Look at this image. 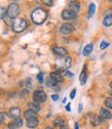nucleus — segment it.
Instances as JSON below:
<instances>
[{"mask_svg":"<svg viewBox=\"0 0 112 129\" xmlns=\"http://www.w3.org/2000/svg\"><path fill=\"white\" fill-rule=\"evenodd\" d=\"M47 18V11L41 7L35 8L31 13V20L35 25H41L45 22Z\"/></svg>","mask_w":112,"mask_h":129,"instance_id":"nucleus-1","label":"nucleus"},{"mask_svg":"<svg viewBox=\"0 0 112 129\" xmlns=\"http://www.w3.org/2000/svg\"><path fill=\"white\" fill-rule=\"evenodd\" d=\"M28 27V23L25 19H15L12 24V30L15 33H22Z\"/></svg>","mask_w":112,"mask_h":129,"instance_id":"nucleus-2","label":"nucleus"},{"mask_svg":"<svg viewBox=\"0 0 112 129\" xmlns=\"http://www.w3.org/2000/svg\"><path fill=\"white\" fill-rule=\"evenodd\" d=\"M20 13V7H19V4L15 3V2H12L9 4V6L7 7V15L12 19V20H15V18L19 15Z\"/></svg>","mask_w":112,"mask_h":129,"instance_id":"nucleus-3","label":"nucleus"},{"mask_svg":"<svg viewBox=\"0 0 112 129\" xmlns=\"http://www.w3.org/2000/svg\"><path fill=\"white\" fill-rule=\"evenodd\" d=\"M32 96H33V101L35 103H37V104L44 103L47 100V95L43 90H35L33 92V95Z\"/></svg>","mask_w":112,"mask_h":129,"instance_id":"nucleus-4","label":"nucleus"},{"mask_svg":"<svg viewBox=\"0 0 112 129\" xmlns=\"http://www.w3.org/2000/svg\"><path fill=\"white\" fill-rule=\"evenodd\" d=\"M74 30H75L74 26L72 24H70V23H64L60 28V32L64 35H68V34L72 33Z\"/></svg>","mask_w":112,"mask_h":129,"instance_id":"nucleus-5","label":"nucleus"},{"mask_svg":"<svg viewBox=\"0 0 112 129\" xmlns=\"http://www.w3.org/2000/svg\"><path fill=\"white\" fill-rule=\"evenodd\" d=\"M53 52L58 55V56H61V57H64L68 54V50L66 48H64L62 46H54L53 47Z\"/></svg>","mask_w":112,"mask_h":129,"instance_id":"nucleus-6","label":"nucleus"},{"mask_svg":"<svg viewBox=\"0 0 112 129\" xmlns=\"http://www.w3.org/2000/svg\"><path fill=\"white\" fill-rule=\"evenodd\" d=\"M22 126H23V119L22 118L13 119L11 122H9L7 124V128L8 129H18V128H20Z\"/></svg>","mask_w":112,"mask_h":129,"instance_id":"nucleus-7","label":"nucleus"},{"mask_svg":"<svg viewBox=\"0 0 112 129\" xmlns=\"http://www.w3.org/2000/svg\"><path fill=\"white\" fill-rule=\"evenodd\" d=\"M77 18V15L76 13L68 10V9H64L62 11V19L63 20H65V21H70V20H74Z\"/></svg>","mask_w":112,"mask_h":129,"instance_id":"nucleus-8","label":"nucleus"},{"mask_svg":"<svg viewBox=\"0 0 112 129\" xmlns=\"http://www.w3.org/2000/svg\"><path fill=\"white\" fill-rule=\"evenodd\" d=\"M7 114H8V116H9L10 118H12V119L20 118V116H21V109L18 108V107H12V108L9 109V111H8Z\"/></svg>","mask_w":112,"mask_h":129,"instance_id":"nucleus-9","label":"nucleus"},{"mask_svg":"<svg viewBox=\"0 0 112 129\" xmlns=\"http://www.w3.org/2000/svg\"><path fill=\"white\" fill-rule=\"evenodd\" d=\"M39 121H38V118L36 116H32V117H29L27 118V121H26V124H27V127L33 129V128H36L37 125H38Z\"/></svg>","mask_w":112,"mask_h":129,"instance_id":"nucleus-10","label":"nucleus"},{"mask_svg":"<svg viewBox=\"0 0 112 129\" xmlns=\"http://www.w3.org/2000/svg\"><path fill=\"white\" fill-rule=\"evenodd\" d=\"M68 10H70L74 13H77L79 10H80V5H79V3L76 1H70L68 3Z\"/></svg>","mask_w":112,"mask_h":129,"instance_id":"nucleus-11","label":"nucleus"},{"mask_svg":"<svg viewBox=\"0 0 112 129\" xmlns=\"http://www.w3.org/2000/svg\"><path fill=\"white\" fill-rule=\"evenodd\" d=\"M71 63H72V58L71 57H65L63 59V61H62V66L61 67H58L60 70H67V69H69L70 67H71Z\"/></svg>","mask_w":112,"mask_h":129,"instance_id":"nucleus-12","label":"nucleus"},{"mask_svg":"<svg viewBox=\"0 0 112 129\" xmlns=\"http://www.w3.org/2000/svg\"><path fill=\"white\" fill-rule=\"evenodd\" d=\"M100 117L102 118V119H104V120H109V119H111V117H112V115H111V113H110V111H108L107 109H100Z\"/></svg>","mask_w":112,"mask_h":129,"instance_id":"nucleus-13","label":"nucleus"},{"mask_svg":"<svg viewBox=\"0 0 112 129\" xmlns=\"http://www.w3.org/2000/svg\"><path fill=\"white\" fill-rule=\"evenodd\" d=\"M50 77L53 78L55 81H57L58 83H62V82L64 81V79H63L62 75H61L59 72H52V73L50 74Z\"/></svg>","mask_w":112,"mask_h":129,"instance_id":"nucleus-14","label":"nucleus"},{"mask_svg":"<svg viewBox=\"0 0 112 129\" xmlns=\"http://www.w3.org/2000/svg\"><path fill=\"white\" fill-rule=\"evenodd\" d=\"M28 109L29 110H32V111L35 112V113H38L41 108H40V105L39 104H37L35 102H31V103H28Z\"/></svg>","mask_w":112,"mask_h":129,"instance_id":"nucleus-15","label":"nucleus"},{"mask_svg":"<svg viewBox=\"0 0 112 129\" xmlns=\"http://www.w3.org/2000/svg\"><path fill=\"white\" fill-rule=\"evenodd\" d=\"M102 122H103V119H102L100 116H97V115H94V116L92 117V119H91V123H92L93 126H98V125H100Z\"/></svg>","mask_w":112,"mask_h":129,"instance_id":"nucleus-16","label":"nucleus"},{"mask_svg":"<svg viewBox=\"0 0 112 129\" xmlns=\"http://www.w3.org/2000/svg\"><path fill=\"white\" fill-rule=\"evenodd\" d=\"M86 78H87V75H86V66H84L81 74H80V77H79V79H80V84L83 86L85 83H86Z\"/></svg>","mask_w":112,"mask_h":129,"instance_id":"nucleus-17","label":"nucleus"},{"mask_svg":"<svg viewBox=\"0 0 112 129\" xmlns=\"http://www.w3.org/2000/svg\"><path fill=\"white\" fill-rule=\"evenodd\" d=\"M93 49H94V44H93V43H89V44L85 45V47L83 48V51H82V54H83L84 56H86V55H88L89 53H92Z\"/></svg>","mask_w":112,"mask_h":129,"instance_id":"nucleus-18","label":"nucleus"},{"mask_svg":"<svg viewBox=\"0 0 112 129\" xmlns=\"http://www.w3.org/2000/svg\"><path fill=\"white\" fill-rule=\"evenodd\" d=\"M45 85H46L47 87H50V88H54V87L58 86V82H57V81H55V80H54L53 78L49 77V78L46 79V81H45Z\"/></svg>","mask_w":112,"mask_h":129,"instance_id":"nucleus-19","label":"nucleus"},{"mask_svg":"<svg viewBox=\"0 0 112 129\" xmlns=\"http://www.w3.org/2000/svg\"><path fill=\"white\" fill-rule=\"evenodd\" d=\"M64 119L62 118V117H57L55 120H54V122H53V124H54V126H56V127H61L62 125H64Z\"/></svg>","mask_w":112,"mask_h":129,"instance_id":"nucleus-20","label":"nucleus"},{"mask_svg":"<svg viewBox=\"0 0 112 129\" xmlns=\"http://www.w3.org/2000/svg\"><path fill=\"white\" fill-rule=\"evenodd\" d=\"M8 114L7 113H5V112H0V124H4L5 123V121H7V119H8Z\"/></svg>","mask_w":112,"mask_h":129,"instance_id":"nucleus-21","label":"nucleus"},{"mask_svg":"<svg viewBox=\"0 0 112 129\" xmlns=\"http://www.w3.org/2000/svg\"><path fill=\"white\" fill-rule=\"evenodd\" d=\"M103 25H104L105 27H110V26L112 25V15H110V17H106V18H104Z\"/></svg>","mask_w":112,"mask_h":129,"instance_id":"nucleus-22","label":"nucleus"},{"mask_svg":"<svg viewBox=\"0 0 112 129\" xmlns=\"http://www.w3.org/2000/svg\"><path fill=\"white\" fill-rule=\"evenodd\" d=\"M95 10H96V5H95V3H91V4H89V7H88V15H87L88 19L93 17V14L95 13Z\"/></svg>","mask_w":112,"mask_h":129,"instance_id":"nucleus-23","label":"nucleus"},{"mask_svg":"<svg viewBox=\"0 0 112 129\" xmlns=\"http://www.w3.org/2000/svg\"><path fill=\"white\" fill-rule=\"evenodd\" d=\"M35 114H36L35 112H33L32 110H29V109H28V110H26V111L24 112V115H25L26 119H27V118H29V117H32V116H36Z\"/></svg>","mask_w":112,"mask_h":129,"instance_id":"nucleus-24","label":"nucleus"},{"mask_svg":"<svg viewBox=\"0 0 112 129\" xmlns=\"http://www.w3.org/2000/svg\"><path fill=\"white\" fill-rule=\"evenodd\" d=\"M104 105L106 106V108L112 110V98H107V99L104 101Z\"/></svg>","mask_w":112,"mask_h":129,"instance_id":"nucleus-25","label":"nucleus"},{"mask_svg":"<svg viewBox=\"0 0 112 129\" xmlns=\"http://www.w3.org/2000/svg\"><path fill=\"white\" fill-rule=\"evenodd\" d=\"M7 14V9L5 7H0V19H4V17Z\"/></svg>","mask_w":112,"mask_h":129,"instance_id":"nucleus-26","label":"nucleus"},{"mask_svg":"<svg viewBox=\"0 0 112 129\" xmlns=\"http://www.w3.org/2000/svg\"><path fill=\"white\" fill-rule=\"evenodd\" d=\"M3 21H4V23L6 24V25H11L12 26V24H13V22H14V20H12V19H10L8 15L6 14L5 17H4V19H3Z\"/></svg>","mask_w":112,"mask_h":129,"instance_id":"nucleus-27","label":"nucleus"},{"mask_svg":"<svg viewBox=\"0 0 112 129\" xmlns=\"http://www.w3.org/2000/svg\"><path fill=\"white\" fill-rule=\"evenodd\" d=\"M36 78H37V80H38L39 83H43V81H44V79H43V72H40V73L36 76Z\"/></svg>","mask_w":112,"mask_h":129,"instance_id":"nucleus-28","label":"nucleus"},{"mask_svg":"<svg viewBox=\"0 0 112 129\" xmlns=\"http://www.w3.org/2000/svg\"><path fill=\"white\" fill-rule=\"evenodd\" d=\"M109 45H110V44H109L108 42H106V41H102L101 44H100V48H101V49H106V48H107Z\"/></svg>","mask_w":112,"mask_h":129,"instance_id":"nucleus-29","label":"nucleus"},{"mask_svg":"<svg viewBox=\"0 0 112 129\" xmlns=\"http://www.w3.org/2000/svg\"><path fill=\"white\" fill-rule=\"evenodd\" d=\"M42 3L45 4L46 6H53L54 5V1H50V0H43Z\"/></svg>","mask_w":112,"mask_h":129,"instance_id":"nucleus-30","label":"nucleus"},{"mask_svg":"<svg viewBox=\"0 0 112 129\" xmlns=\"http://www.w3.org/2000/svg\"><path fill=\"white\" fill-rule=\"evenodd\" d=\"M104 15H105V18H106V17H110V15H112V8L107 9V10L104 12Z\"/></svg>","mask_w":112,"mask_h":129,"instance_id":"nucleus-31","label":"nucleus"},{"mask_svg":"<svg viewBox=\"0 0 112 129\" xmlns=\"http://www.w3.org/2000/svg\"><path fill=\"white\" fill-rule=\"evenodd\" d=\"M75 94H76V89H73V90L71 91V93H70V99H71V100H73V99L75 98Z\"/></svg>","mask_w":112,"mask_h":129,"instance_id":"nucleus-32","label":"nucleus"},{"mask_svg":"<svg viewBox=\"0 0 112 129\" xmlns=\"http://www.w3.org/2000/svg\"><path fill=\"white\" fill-rule=\"evenodd\" d=\"M52 100H53L54 102H57V101L59 100V94H54V95H52Z\"/></svg>","mask_w":112,"mask_h":129,"instance_id":"nucleus-33","label":"nucleus"},{"mask_svg":"<svg viewBox=\"0 0 112 129\" xmlns=\"http://www.w3.org/2000/svg\"><path fill=\"white\" fill-rule=\"evenodd\" d=\"M28 93H29V90H28V89H24V90L22 91V93H21V94H22L21 96H22V98H24V96H25V95H27Z\"/></svg>","mask_w":112,"mask_h":129,"instance_id":"nucleus-34","label":"nucleus"},{"mask_svg":"<svg viewBox=\"0 0 112 129\" xmlns=\"http://www.w3.org/2000/svg\"><path fill=\"white\" fill-rule=\"evenodd\" d=\"M66 111H67V112H71V104H70V103L66 106Z\"/></svg>","mask_w":112,"mask_h":129,"instance_id":"nucleus-35","label":"nucleus"},{"mask_svg":"<svg viewBox=\"0 0 112 129\" xmlns=\"http://www.w3.org/2000/svg\"><path fill=\"white\" fill-rule=\"evenodd\" d=\"M15 95H17V94H15V92H10V93H8V98L11 99V98H14Z\"/></svg>","mask_w":112,"mask_h":129,"instance_id":"nucleus-36","label":"nucleus"},{"mask_svg":"<svg viewBox=\"0 0 112 129\" xmlns=\"http://www.w3.org/2000/svg\"><path fill=\"white\" fill-rule=\"evenodd\" d=\"M26 83H27L28 87H31V79H30V78H28V79H27V81H26Z\"/></svg>","mask_w":112,"mask_h":129,"instance_id":"nucleus-37","label":"nucleus"},{"mask_svg":"<svg viewBox=\"0 0 112 129\" xmlns=\"http://www.w3.org/2000/svg\"><path fill=\"white\" fill-rule=\"evenodd\" d=\"M66 76H68V77H73L74 75H73L72 73H70L69 71H66Z\"/></svg>","mask_w":112,"mask_h":129,"instance_id":"nucleus-38","label":"nucleus"},{"mask_svg":"<svg viewBox=\"0 0 112 129\" xmlns=\"http://www.w3.org/2000/svg\"><path fill=\"white\" fill-rule=\"evenodd\" d=\"M78 112H79V113H81V112H82V105H81V104L78 106Z\"/></svg>","mask_w":112,"mask_h":129,"instance_id":"nucleus-39","label":"nucleus"},{"mask_svg":"<svg viewBox=\"0 0 112 129\" xmlns=\"http://www.w3.org/2000/svg\"><path fill=\"white\" fill-rule=\"evenodd\" d=\"M60 129H69V128H68V126H67V125L64 124V125H62V126L60 127Z\"/></svg>","mask_w":112,"mask_h":129,"instance_id":"nucleus-40","label":"nucleus"},{"mask_svg":"<svg viewBox=\"0 0 112 129\" xmlns=\"http://www.w3.org/2000/svg\"><path fill=\"white\" fill-rule=\"evenodd\" d=\"M74 129H79V125H78V123H77V122H75V123H74Z\"/></svg>","mask_w":112,"mask_h":129,"instance_id":"nucleus-41","label":"nucleus"},{"mask_svg":"<svg viewBox=\"0 0 112 129\" xmlns=\"http://www.w3.org/2000/svg\"><path fill=\"white\" fill-rule=\"evenodd\" d=\"M66 101H67V99H66V98H64V100H63L62 103H63V104H66Z\"/></svg>","mask_w":112,"mask_h":129,"instance_id":"nucleus-42","label":"nucleus"},{"mask_svg":"<svg viewBox=\"0 0 112 129\" xmlns=\"http://www.w3.org/2000/svg\"><path fill=\"white\" fill-rule=\"evenodd\" d=\"M45 129H54V127H51V126H47V127H45Z\"/></svg>","mask_w":112,"mask_h":129,"instance_id":"nucleus-43","label":"nucleus"},{"mask_svg":"<svg viewBox=\"0 0 112 129\" xmlns=\"http://www.w3.org/2000/svg\"><path fill=\"white\" fill-rule=\"evenodd\" d=\"M110 87H111V89H112V81L110 82Z\"/></svg>","mask_w":112,"mask_h":129,"instance_id":"nucleus-44","label":"nucleus"},{"mask_svg":"<svg viewBox=\"0 0 112 129\" xmlns=\"http://www.w3.org/2000/svg\"><path fill=\"white\" fill-rule=\"evenodd\" d=\"M110 95H111V96H112V90H111V91H110Z\"/></svg>","mask_w":112,"mask_h":129,"instance_id":"nucleus-45","label":"nucleus"},{"mask_svg":"<svg viewBox=\"0 0 112 129\" xmlns=\"http://www.w3.org/2000/svg\"><path fill=\"white\" fill-rule=\"evenodd\" d=\"M110 73H111V74H112V68H111V70H110Z\"/></svg>","mask_w":112,"mask_h":129,"instance_id":"nucleus-46","label":"nucleus"}]
</instances>
